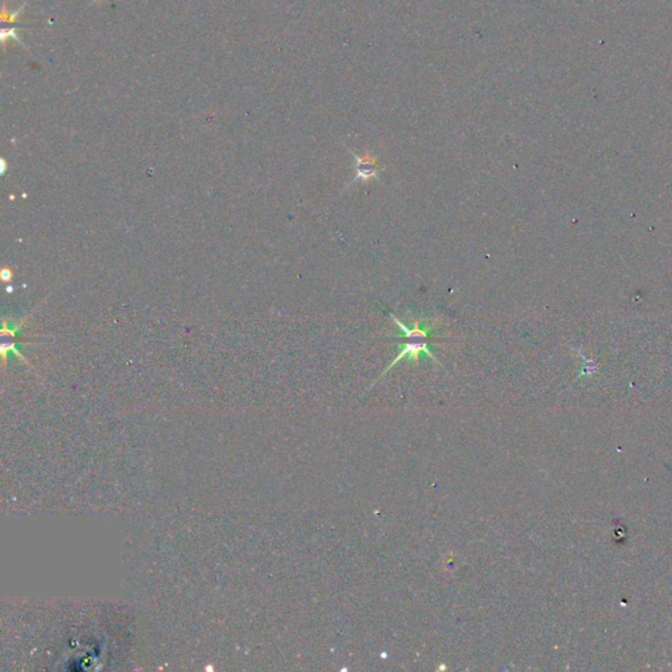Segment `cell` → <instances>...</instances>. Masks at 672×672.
Here are the masks:
<instances>
[{
    "label": "cell",
    "instance_id": "cell-2",
    "mask_svg": "<svg viewBox=\"0 0 672 672\" xmlns=\"http://www.w3.org/2000/svg\"><path fill=\"white\" fill-rule=\"evenodd\" d=\"M349 153L355 158V166H353L355 178L349 181L348 186L356 183L358 180L368 181L370 179H380V172L385 170V167L378 162V156H373L369 154H366L364 156H358L353 151H349Z\"/></svg>",
    "mask_w": 672,
    "mask_h": 672
},
{
    "label": "cell",
    "instance_id": "cell-1",
    "mask_svg": "<svg viewBox=\"0 0 672 672\" xmlns=\"http://www.w3.org/2000/svg\"><path fill=\"white\" fill-rule=\"evenodd\" d=\"M390 316H392L393 322L398 324V327L402 331L400 334H393L392 336L402 338L403 343L397 344V347L400 348V353H398L397 358L393 360L389 366L383 370L381 377L386 375L392 368H394V366H397L400 360H403V358H407L410 363H417V364L419 358L422 355H425L427 358H431L434 363L440 366V363L434 356V352H431V349H430L431 336H432L434 329V324H428V322L423 324L422 321L411 319L412 326L409 327V326L403 324L402 321H400L393 313H390Z\"/></svg>",
    "mask_w": 672,
    "mask_h": 672
}]
</instances>
